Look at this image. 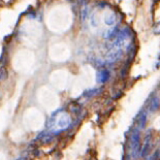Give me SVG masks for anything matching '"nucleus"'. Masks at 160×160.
Wrapping results in <instances>:
<instances>
[{"mask_svg": "<svg viewBox=\"0 0 160 160\" xmlns=\"http://www.w3.org/2000/svg\"><path fill=\"white\" fill-rule=\"evenodd\" d=\"M71 123L70 116L67 113H59L57 116H54L50 121V125L49 127L52 129V132L54 133H58L60 131L65 130L66 128L69 127Z\"/></svg>", "mask_w": 160, "mask_h": 160, "instance_id": "f257e3e1", "label": "nucleus"}, {"mask_svg": "<svg viewBox=\"0 0 160 160\" xmlns=\"http://www.w3.org/2000/svg\"><path fill=\"white\" fill-rule=\"evenodd\" d=\"M130 146H131V156L133 159H137L141 156V133L139 129L135 128L132 130L130 137Z\"/></svg>", "mask_w": 160, "mask_h": 160, "instance_id": "f03ea898", "label": "nucleus"}, {"mask_svg": "<svg viewBox=\"0 0 160 160\" xmlns=\"http://www.w3.org/2000/svg\"><path fill=\"white\" fill-rule=\"evenodd\" d=\"M130 35H131L130 30H129L128 28L124 29L123 31H120L119 33H118V35H117L116 40L114 41V46H116V48H119V49L123 48V46H125V44H126V39L128 38Z\"/></svg>", "mask_w": 160, "mask_h": 160, "instance_id": "7ed1b4c3", "label": "nucleus"}, {"mask_svg": "<svg viewBox=\"0 0 160 160\" xmlns=\"http://www.w3.org/2000/svg\"><path fill=\"white\" fill-rule=\"evenodd\" d=\"M123 56V52H122L121 49H116V50H112L105 57V63L107 64H113L116 63Z\"/></svg>", "mask_w": 160, "mask_h": 160, "instance_id": "20e7f679", "label": "nucleus"}, {"mask_svg": "<svg viewBox=\"0 0 160 160\" xmlns=\"http://www.w3.org/2000/svg\"><path fill=\"white\" fill-rule=\"evenodd\" d=\"M150 151H151V134L149 133L148 136L146 137L145 143H144V146L142 147L141 156H142V157H147V156L149 155Z\"/></svg>", "mask_w": 160, "mask_h": 160, "instance_id": "39448f33", "label": "nucleus"}, {"mask_svg": "<svg viewBox=\"0 0 160 160\" xmlns=\"http://www.w3.org/2000/svg\"><path fill=\"white\" fill-rule=\"evenodd\" d=\"M109 77H111L109 71L107 69H102V70H100L99 72L97 73L96 80L99 84H104V83H107L109 80Z\"/></svg>", "mask_w": 160, "mask_h": 160, "instance_id": "423d86ee", "label": "nucleus"}, {"mask_svg": "<svg viewBox=\"0 0 160 160\" xmlns=\"http://www.w3.org/2000/svg\"><path fill=\"white\" fill-rule=\"evenodd\" d=\"M147 124V113L141 112L137 117V128L138 129H144Z\"/></svg>", "mask_w": 160, "mask_h": 160, "instance_id": "0eeeda50", "label": "nucleus"}, {"mask_svg": "<svg viewBox=\"0 0 160 160\" xmlns=\"http://www.w3.org/2000/svg\"><path fill=\"white\" fill-rule=\"evenodd\" d=\"M159 107H160V98L157 96L153 97L152 99H151L150 105H149L150 111L151 112H155V111H157L159 109Z\"/></svg>", "mask_w": 160, "mask_h": 160, "instance_id": "6e6552de", "label": "nucleus"}, {"mask_svg": "<svg viewBox=\"0 0 160 160\" xmlns=\"http://www.w3.org/2000/svg\"><path fill=\"white\" fill-rule=\"evenodd\" d=\"M104 22L109 26L114 25L115 22H116V15H115L114 12H107L105 17H104Z\"/></svg>", "mask_w": 160, "mask_h": 160, "instance_id": "1a4fd4ad", "label": "nucleus"}, {"mask_svg": "<svg viewBox=\"0 0 160 160\" xmlns=\"http://www.w3.org/2000/svg\"><path fill=\"white\" fill-rule=\"evenodd\" d=\"M118 33H119V31H118V27H115L114 29L109 30L107 33L104 34V37H107V38H113V37H115V36L117 37Z\"/></svg>", "mask_w": 160, "mask_h": 160, "instance_id": "9d476101", "label": "nucleus"}, {"mask_svg": "<svg viewBox=\"0 0 160 160\" xmlns=\"http://www.w3.org/2000/svg\"><path fill=\"white\" fill-rule=\"evenodd\" d=\"M98 92H99V90H98V89L87 90V91H85V92H84V96H86V97H92V96H94V95L98 94Z\"/></svg>", "mask_w": 160, "mask_h": 160, "instance_id": "9b49d317", "label": "nucleus"}, {"mask_svg": "<svg viewBox=\"0 0 160 160\" xmlns=\"http://www.w3.org/2000/svg\"><path fill=\"white\" fill-rule=\"evenodd\" d=\"M6 78H8V70H6V68L5 67L1 66V67H0V82L4 81Z\"/></svg>", "mask_w": 160, "mask_h": 160, "instance_id": "f8f14e48", "label": "nucleus"}, {"mask_svg": "<svg viewBox=\"0 0 160 160\" xmlns=\"http://www.w3.org/2000/svg\"><path fill=\"white\" fill-rule=\"evenodd\" d=\"M128 54H129V58H133V56L135 55V46L133 44L128 46Z\"/></svg>", "mask_w": 160, "mask_h": 160, "instance_id": "ddd939ff", "label": "nucleus"}, {"mask_svg": "<svg viewBox=\"0 0 160 160\" xmlns=\"http://www.w3.org/2000/svg\"><path fill=\"white\" fill-rule=\"evenodd\" d=\"M91 23H92L93 26H97L98 25V19L96 18V15L93 14L92 17H91Z\"/></svg>", "mask_w": 160, "mask_h": 160, "instance_id": "4468645a", "label": "nucleus"}, {"mask_svg": "<svg viewBox=\"0 0 160 160\" xmlns=\"http://www.w3.org/2000/svg\"><path fill=\"white\" fill-rule=\"evenodd\" d=\"M88 17V8H84L82 10V19L83 20H86V18Z\"/></svg>", "mask_w": 160, "mask_h": 160, "instance_id": "2eb2a0df", "label": "nucleus"}, {"mask_svg": "<svg viewBox=\"0 0 160 160\" xmlns=\"http://www.w3.org/2000/svg\"><path fill=\"white\" fill-rule=\"evenodd\" d=\"M153 31H154V33L155 34H160V23H158V24L154 27Z\"/></svg>", "mask_w": 160, "mask_h": 160, "instance_id": "dca6fc26", "label": "nucleus"}, {"mask_svg": "<svg viewBox=\"0 0 160 160\" xmlns=\"http://www.w3.org/2000/svg\"><path fill=\"white\" fill-rule=\"evenodd\" d=\"M84 1H85V0H80V2H81V3H83Z\"/></svg>", "mask_w": 160, "mask_h": 160, "instance_id": "f3484780", "label": "nucleus"}]
</instances>
